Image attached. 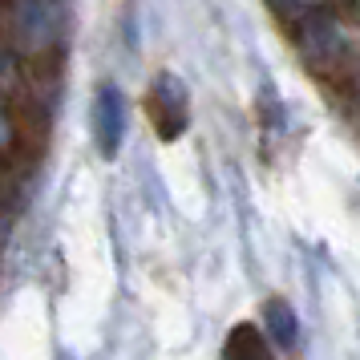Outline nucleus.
I'll return each mask as SVG.
<instances>
[{
	"instance_id": "obj_3",
	"label": "nucleus",
	"mask_w": 360,
	"mask_h": 360,
	"mask_svg": "<svg viewBox=\"0 0 360 360\" xmlns=\"http://www.w3.org/2000/svg\"><path fill=\"white\" fill-rule=\"evenodd\" d=\"M223 360H271V344L255 324H235L223 344Z\"/></svg>"
},
{
	"instance_id": "obj_2",
	"label": "nucleus",
	"mask_w": 360,
	"mask_h": 360,
	"mask_svg": "<svg viewBox=\"0 0 360 360\" xmlns=\"http://www.w3.org/2000/svg\"><path fill=\"white\" fill-rule=\"evenodd\" d=\"M126 138V98L117 85H98V98H94V142H98L101 158H117Z\"/></svg>"
},
{
	"instance_id": "obj_1",
	"label": "nucleus",
	"mask_w": 360,
	"mask_h": 360,
	"mask_svg": "<svg viewBox=\"0 0 360 360\" xmlns=\"http://www.w3.org/2000/svg\"><path fill=\"white\" fill-rule=\"evenodd\" d=\"M146 114H150V122H154V134H158L162 142H174V138L186 134V126H191V94H186V85H182L174 73H158V77L150 82Z\"/></svg>"
},
{
	"instance_id": "obj_4",
	"label": "nucleus",
	"mask_w": 360,
	"mask_h": 360,
	"mask_svg": "<svg viewBox=\"0 0 360 360\" xmlns=\"http://www.w3.org/2000/svg\"><path fill=\"white\" fill-rule=\"evenodd\" d=\"M263 320H267V332H271V340L279 348H300V320H295L292 304H283V300H267V308H263Z\"/></svg>"
}]
</instances>
